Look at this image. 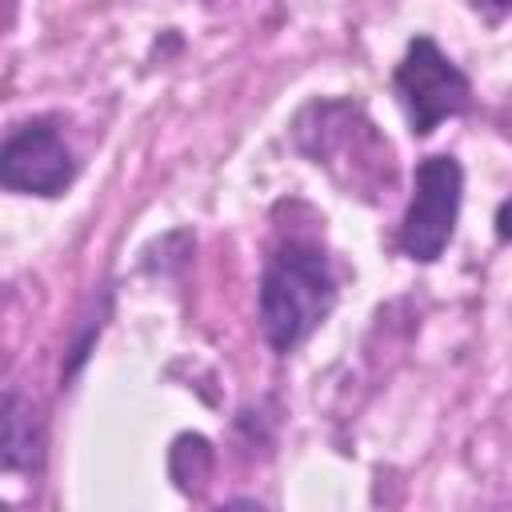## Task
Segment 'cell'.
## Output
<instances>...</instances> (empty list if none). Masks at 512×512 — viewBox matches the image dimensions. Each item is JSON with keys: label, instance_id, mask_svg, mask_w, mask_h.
<instances>
[{"label": "cell", "instance_id": "52a82bcc", "mask_svg": "<svg viewBox=\"0 0 512 512\" xmlns=\"http://www.w3.org/2000/svg\"><path fill=\"white\" fill-rule=\"evenodd\" d=\"M496 232H500V240H512V200L500 204V212H496Z\"/></svg>", "mask_w": 512, "mask_h": 512}, {"label": "cell", "instance_id": "277c9868", "mask_svg": "<svg viewBox=\"0 0 512 512\" xmlns=\"http://www.w3.org/2000/svg\"><path fill=\"white\" fill-rule=\"evenodd\" d=\"M396 96L408 112V124L416 136H428L440 120L460 116L472 100L468 76L436 48V40L416 36L396 68Z\"/></svg>", "mask_w": 512, "mask_h": 512}, {"label": "cell", "instance_id": "3957f363", "mask_svg": "<svg viewBox=\"0 0 512 512\" xmlns=\"http://www.w3.org/2000/svg\"><path fill=\"white\" fill-rule=\"evenodd\" d=\"M460 196H464V168L456 164V156L440 152L416 164V188L400 224V248L408 260L432 264L448 248L460 216Z\"/></svg>", "mask_w": 512, "mask_h": 512}, {"label": "cell", "instance_id": "ba28073f", "mask_svg": "<svg viewBox=\"0 0 512 512\" xmlns=\"http://www.w3.org/2000/svg\"><path fill=\"white\" fill-rule=\"evenodd\" d=\"M480 8H492V12H504V8H512V0H476Z\"/></svg>", "mask_w": 512, "mask_h": 512}, {"label": "cell", "instance_id": "5b68a950", "mask_svg": "<svg viewBox=\"0 0 512 512\" xmlns=\"http://www.w3.org/2000/svg\"><path fill=\"white\" fill-rule=\"evenodd\" d=\"M76 176V160L48 120L16 128L0 148V184L28 196H60Z\"/></svg>", "mask_w": 512, "mask_h": 512}, {"label": "cell", "instance_id": "7a4b0ae2", "mask_svg": "<svg viewBox=\"0 0 512 512\" xmlns=\"http://www.w3.org/2000/svg\"><path fill=\"white\" fill-rule=\"evenodd\" d=\"M296 144L324 164L328 172H336L340 156H352V192H384L392 188V148L388 140L376 136V128L364 120V112L356 104H340V100H316L300 120H296Z\"/></svg>", "mask_w": 512, "mask_h": 512}, {"label": "cell", "instance_id": "8992f818", "mask_svg": "<svg viewBox=\"0 0 512 512\" xmlns=\"http://www.w3.org/2000/svg\"><path fill=\"white\" fill-rule=\"evenodd\" d=\"M36 432L28 412L20 408V396H4V464L8 468H36Z\"/></svg>", "mask_w": 512, "mask_h": 512}, {"label": "cell", "instance_id": "6da1fadb", "mask_svg": "<svg viewBox=\"0 0 512 512\" xmlns=\"http://www.w3.org/2000/svg\"><path fill=\"white\" fill-rule=\"evenodd\" d=\"M336 304V276L320 244L280 240L260 276V328L276 352L304 344Z\"/></svg>", "mask_w": 512, "mask_h": 512}]
</instances>
